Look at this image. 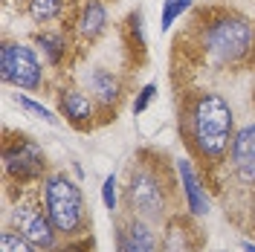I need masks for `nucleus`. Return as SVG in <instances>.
Segmentation results:
<instances>
[{"label":"nucleus","instance_id":"obj_18","mask_svg":"<svg viewBox=\"0 0 255 252\" xmlns=\"http://www.w3.org/2000/svg\"><path fill=\"white\" fill-rule=\"evenodd\" d=\"M113 186H116V180H113V177H108V180H105V191H102V194H105V206H108V209H113V206H116V189H113Z\"/></svg>","mask_w":255,"mask_h":252},{"label":"nucleus","instance_id":"obj_3","mask_svg":"<svg viewBox=\"0 0 255 252\" xmlns=\"http://www.w3.org/2000/svg\"><path fill=\"white\" fill-rule=\"evenodd\" d=\"M209 41V49L215 52V55H221L226 61H235L241 58L247 47H250V41H253V29H250V23L247 20H241V17H226L221 23H215L206 35Z\"/></svg>","mask_w":255,"mask_h":252},{"label":"nucleus","instance_id":"obj_9","mask_svg":"<svg viewBox=\"0 0 255 252\" xmlns=\"http://www.w3.org/2000/svg\"><path fill=\"white\" fill-rule=\"evenodd\" d=\"M235 168L244 180H255V125H247L235 139Z\"/></svg>","mask_w":255,"mask_h":252},{"label":"nucleus","instance_id":"obj_2","mask_svg":"<svg viewBox=\"0 0 255 252\" xmlns=\"http://www.w3.org/2000/svg\"><path fill=\"white\" fill-rule=\"evenodd\" d=\"M47 212L49 221L58 232H76L84 221V203H81V191L76 183H70L67 177H52L47 183Z\"/></svg>","mask_w":255,"mask_h":252},{"label":"nucleus","instance_id":"obj_7","mask_svg":"<svg viewBox=\"0 0 255 252\" xmlns=\"http://www.w3.org/2000/svg\"><path fill=\"white\" fill-rule=\"evenodd\" d=\"M6 168L12 174H17V177H35L44 168V157H41V151L32 142H26L20 136L15 148L6 151Z\"/></svg>","mask_w":255,"mask_h":252},{"label":"nucleus","instance_id":"obj_12","mask_svg":"<svg viewBox=\"0 0 255 252\" xmlns=\"http://www.w3.org/2000/svg\"><path fill=\"white\" fill-rule=\"evenodd\" d=\"M102 26H105V9H102V3H90L81 15V32L93 38L102 32Z\"/></svg>","mask_w":255,"mask_h":252},{"label":"nucleus","instance_id":"obj_1","mask_svg":"<svg viewBox=\"0 0 255 252\" xmlns=\"http://www.w3.org/2000/svg\"><path fill=\"white\" fill-rule=\"evenodd\" d=\"M232 113L221 96H203L194 111V139L206 157H218L229 145Z\"/></svg>","mask_w":255,"mask_h":252},{"label":"nucleus","instance_id":"obj_5","mask_svg":"<svg viewBox=\"0 0 255 252\" xmlns=\"http://www.w3.org/2000/svg\"><path fill=\"white\" fill-rule=\"evenodd\" d=\"M128 200L133 206V212H139L145 218H159V212H162V189H159L157 177L148 171L133 174V180L128 186Z\"/></svg>","mask_w":255,"mask_h":252},{"label":"nucleus","instance_id":"obj_8","mask_svg":"<svg viewBox=\"0 0 255 252\" xmlns=\"http://www.w3.org/2000/svg\"><path fill=\"white\" fill-rule=\"evenodd\" d=\"M119 252H157V238L145 223L130 221L119 232Z\"/></svg>","mask_w":255,"mask_h":252},{"label":"nucleus","instance_id":"obj_14","mask_svg":"<svg viewBox=\"0 0 255 252\" xmlns=\"http://www.w3.org/2000/svg\"><path fill=\"white\" fill-rule=\"evenodd\" d=\"M58 9H61V0H29V12L35 20H49L58 15Z\"/></svg>","mask_w":255,"mask_h":252},{"label":"nucleus","instance_id":"obj_6","mask_svg":"<svg viewBox=\"0 0 255 252\" xmlns=\"http://www.w3.org/2000/svg\"><path fill=\"white\" fill-rule=\"evenodd\" d=\"M12 221H15L17 232L32 241L35 247H52V229H49V221L35 209V206H17L15 215H12Z\"/></svg>","mask_w":255,"mask_h":252},{"label":"nucleus","instance_id":"obj_16","mask_svg":"<svg viewBox=\"0 0 255 252\" xmlns=\"http://www.w3.org/2000/svg\"><path fill=\"white\" fill-rule=\"evenodd\" d=\"M183 9H189V0H168L165 3V12H162V29H168Z\"/></svg>","mask_w":255,"mask_h":252},{"label":"nucleus","instance_id":"obj_20","mask_svg":"<svg viewBox=\"0 0 255 252\" xmlns=\"http://www.w3.org/2000/svg\"><path fill=\"white\" fill-rule=\"evenodd\" d=\"M244 250H247V252H255V247H253V244H244Z\"/></svg>","mask_w":255,"mask_h":252},{"label":"nucleus","instance_id":"obj_15","mask_svg":"<svg viewBox=\"0 0 255 252\" xmlns=\"http://www.w3.org/2000/svg\"><path fill=\"white\" fill-rule=\"evenodd\" d=\"M90 84L96 87V93L102 96L105 102H113V99H116V81H113L111 73H105V70H102V73H96L93 79H90Z\"/></svg>","mask_w":255,"mask_h":252},{"label":"nucleus","instance_id":"obj_19","mask_svg":"<svg viewBox=\"0 0 255 252\" xmlns=\"http://www.w3.org/2000/svg\"><path fill=\"white\" fill-rule=\"evenodd\" d=\"M151 96H154V84H148V87L142 90V96H139V102L133 105V111H136V113H142V111H145V105L151 102Z\"/></svg>","mask_w":255,"mask_h":252},{"label":"nucleus","instance_id":"obj_13","mask_svg":"<svg viewBox=\"0 0 255 252\" xmlns=\"http://www.w3.org/2000/svg\"><path fill=\"white\" fill-rule=\"evenodd\" d=\"M0 252H38V250H35L32 241H26L23 235L3 232V238H0Z\"/></svg>","mask_w":255,"mask_h":252},{"label":"nucleus","instance_id":"obj_10","mask_svg":"<svg viewBox=\"0 0 255 252\" xmlns=\"http://www.w3.org/2000/svg\"><path fill=\"white\" fill-rule=\"evenodd\" d=\"M61 108H64V113H67L70 119H76V122H81V119H90V113H93V108H90V99H87L84 93H79V90L64 93Z\"/></svg>","mask_w":255,"mask_h":252},{"label":"nucleus","instance_id":"obj_4","mask_svg":"<svg viewBox=\"0 0 255 252\" xmlns=\"http://www.w3.org/2000/svg\"><path fill=\"white\" fill-rule=\"evenodd\" d=\"M3 79L17 84V87H38L41 84V67L35 61L32 49L26 47H17V44H6L3 47Z\"/></svg>","mask_w":255,"mask_h":252},{"label":"nucleus","instance_id":"obj_17","mask_svg":"<svg viewBox=\"0 0 255 252\" xmlns=\"http://www.w3.org/2000/svg\"><path fill=\"white\" fill-rule=\"evenodd\" d=\"M20 102V108H26L29 113H35V116H41V119H47V122H55V116L44 108V105H38V102H29V99H17Z\"/></svg>","mask_w":255,"mask_h":252},{"label":"nucleus","instance_id":"obj_11","mask_svg":"<svg viewBox=\"0 0 255 252\" xmlns=\"http://www.w3.org/2000/svg\"><path fill=\"white\" fill-rule=\"evenodd\" d=\"M180 174H183V186H186V194H189L191 212L203 215V212H206V197L200 194V186H197V180H194V174H191L189 162H180Z\"/></svg>","mask_w":255,"mask_h":252}]
</instances>
